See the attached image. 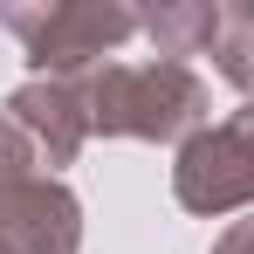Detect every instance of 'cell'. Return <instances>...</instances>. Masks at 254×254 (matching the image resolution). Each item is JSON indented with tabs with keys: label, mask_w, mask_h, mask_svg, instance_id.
I'll list each match as a JSON object with an SVG mask.
<instances>
[{
	"label": "cell",
	"mask_w": 254,
	"mask_h": 254,
	"mask_svg": "<svg viewBox=\"0 0 254 254\" xmlns=\"http://www.w3.org/2000/svg\"><path fill=\"white\" fill-rule=\"evenodd\" d=\"M0 28L21 42L35 76H89V69H103V55H117L130 35H144V14L117 7V0H48V7L7 0Z\"/></svg>",
	"instance_id": "7a4b0ae2"
},
{
	"label": "cell",
	"mask_w": 254,
	"mask_h": 254,
	"mask_svg": "<svg viewBox=\"0 0 254 254\" xmlns=\"http://www.w3.org/2000/svg\"><path fill=\"white\" fill-rule=\"evenodd\" d=\"M7 124L42 151V165L55 179H62V165H76L83 144L96 137L89 130V103H83V76H28L7 96Z\"/></svg>",
	"instance_id": "5b68a950"
},
{
	"label": "cell",
	"mask_w": 254,
	"mask_h": 254,
	"mask_svg": "<svg viewBox=\"0 0 254 254\" xmlns=\"http://www.w3.org/2000/svg\"><path fill=\"white\" fill-rule=\"evenodd\" d=\"M220 7L227 0H158V7H137V14H144V35L158 48V62H186V55H213Z\"/></svg>",
	"instance_id": "8992f818"
},
{
	"label": "cell",
	"mask_w": 254,
	"mask_h": 254,
	"mask_svg": "<svg viewBox=\"0 0 254 254\" xmlns=\"http://www.w3.org/2000/svg\"><path fill=\"white\" fill-rule=\"evenodd\" d=\"M83 103L96 137L186 144L192 130H206L213 89L192 76V62H103L83 76Z\"/></svg>",
	"instance_id": "6da1fadb"
},
{
	"label": "cell",
	"mask_w": 254,
	"mask_h": 254,
	"mask_svg": "<svg viewBox=\"0 0 254 254\" xmlns=\"http://www.w3.org/2000/svg\"><path fill=\"white\" fill-rule=\"evenodd\" d=\"M213 254H254V220H234V227L213 241Z\"/></svg>",
	"instance_id": "ba28073f"
},
{
	"label": "cell",
	"mask_w": 254,
	"mask_h": 254,
	"mask_svg": "<svg viewBox=\"0 0 254 254\" xmlns=\"http://www.w3.org/2000/svg\"><path fill=\"white\" fill-rule=\"evenodd\" d=\"M0 254H14V248H7V241H0Z\"/></svg>",
	"instance_id": "9c48e42d"
},
{
	"label": "cell",
	"mask_w": 254,
	"mask_h": 254,
	"mask_svg": "<svg viewBox=\"0 0 254 254\" xmlns=\"http://www.w3.org/2000/svg\"><path fill=\"white\" fill-rule=\"evenodd\" d=\"M0 241L14 254H83V199L0 110Z\"/></svg>",
	"instance_id": "3957f363"
},
{
	"label": "cell",
	"mask_w": 254,
	"mask_h": 254,
	"mask_svg": "<svg viewBox=\"0 0 254 254\" xmlns=\"http://www.w3.org/2000/svg\"><path fill=\"white\" fill-rule=\"evenodd\" d=\"M213 69L254 103V0H227L220 7V42H213Z\"/></svg>",
	"instance_id": "52a82bcc"
},
{
	"label": "cell",
	"mask_w": 254,
	"mask_h": 254,
	"mask_svg": "<svg viewBox=\"0 0 254 254\" xmlns=\"http://www.w3.org/2000/svg\"><path fill=\"white\" fill-rule=\"evenodd\" d=\"M172 199L199 220L254 206V103H241L234 117L192 130L172 158Z\"/></svg>",
	"instance_id": "277c9868"
}]
</instances>
